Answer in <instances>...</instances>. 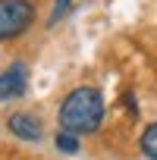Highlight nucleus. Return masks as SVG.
Instances as JSON below:
<instances>
[{"label":"nucleus","mask_w":157,"mask_h":160,"mask_svg":"<svg viewBox=\"0 0 157 160\" xmlns=\"http://www.w3.org/2000/svg\"><path fill=\"white\" fill-rule=\"evenodd\" d=\"M104 116H107V104H104V91L98 85L72 88L57 107L60 129L72 132V135H94L104 126Z\"/></svg>","instance_id":"obj_1"},{"label":"nucleus","mask_w":157,"mask_h":160,"mask_svg":"<svg viewBox=\"0 0 157 160\" xmlns=\"http://www.w3.org/2000/svg\"><path fill=\"white\" fill-rule=\"evenodd\" d=\"M123 107L129 110V116H132V119H138V101H135V91H132V88L123 94Z\"/></svg>","instance_id":"obj_7"},{"label":"nucleus","mask_w":157,"mask_h":160,"mask_svg":"<svg viewBox=\"0 0 157 160\" xmlns=\"http://www.w3.org/2000/svg\"><path fill=\"white\" fill-rule=\"evenodd\" d=\"M53 144H57V151L60 154H78V135H72V132H57L53 135Z\"/></svg>","instance_id":"obj_6"},{"label":"nucleus","mask_w":157,"mask_h":160,"mask_svg":"<svg viewBox=\"0 0 157 160\" xmlns=\"http://www.w3.org/2000/svg\"><path fill=\"white\" fill-rule=\"evenodd\" d=\"M35 22L32 0H0V41L22 38Z\"/></svg>","instance_id":"obj_2"},{"label":"nucleus","mask_w":157,"mask_h":160,"mask_svg":"<svg viewBox=\"0 0 157 160\" xmlns=\"http://www.w3.org/2000/svg\"><path fill=\"white\" fill-rule=\"evenodd\" d=\"M138 151H141V157L157 160V119H151V122L141 129V135H138Z\"/></svg>","instance_id":"obj_5"},{"label":"nucleus","mask_w":157,"mask_h":160,"mask_svg":"<svg viewBox=\"0 0 157 160\" xmlns=\"http://www.w3.org/2000/svg\"><path fill=\"white\" fill-rule=\"evenodd\" d=\"M28 88V69L25 63H10L0 72V101H16Z\"/></svg>","instance_id":"obj_4"},{"label":"nucleus","mask_w":157,"mask_h":160,"mask_svg":"<svg viewBox=\"0 0 157 160\" xmlns=\"http://www.w3.org/2000/svg\"><path fill=\"white\" fill-rule=\"evenodd\" d=\"M7 132L19 141H41L44 138V122H41V116H35L28 110H13L7 116Z\"/></svg>","instance_id":"obj_3"},{"label":"nucleus","mask_w":157,"mask_h":160,"mask_svg":"<svg viewBox=\"0 0 157 160\" xmlns=\"http://www.w3.org/2000/svg\"><path fill=\"white\" fill-rule=\"evenodd\" d=\"M69 3H72V0H57V3H53V13H50V22H60L63 13L69 10Z\"/></svg>","instance_id":"obj_8"}]
</instances>
